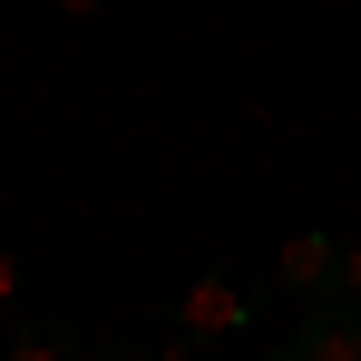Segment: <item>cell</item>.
Wrapping results in <instances>:
<instances>
[{
    "mask_svg": "<svg viewBox=\"0 0 361 361\" xmlns=\"http://www.w3.org/2000/svg\"><path fill=\"white\" fill-rule=\"evenodd\" d=\"M0 361H98V332L68 322V312H20L10 342H0Z\"/></svg>",
    "mask_w": 361,
    "mask_h": 361,
    "instance_id": "obj_4",
    "label": "cell"
},
{
    "mask_svg": "<svg viewBox=\"0 0 361 361\" xmlns=\"http://www.w3.org/2000/svg\"><path fill=\"white\" fill-rule=\"evenodd\" d=\"M157 322H166V332H205V342H244V332L264 322V283H254L244 264H205L195 283H176V293L157 302Z\"/></svg>",
    "mask_w": 361,
    "mask_h": 361,
    "instance_id": "obj_1",
    "label": "cell"
},
{
    "mask_svg": "<svg viewBox=\"0 0 361 361\" xmlns=\"http://www.w3.org/2000/svg\"><path fill=\"white\" fill-rule=\"evenodd\" d=\"M274 361H361V302H302L293 342H274Z\"/></svg>",
    "mask_w": 361,
    "mask_h": 361,
    "instance_id": "obj_3",
    "label": "cell"
},
{
    "mask_svg": "<svg viewBox=\"0 0 361 361\" xmlns=\"http://www.w3.org/2000/svg\"><path fill=\"white\" fill-rule=\"evenodd\" d=\"M274 293H293V302H342V293H352V244H342V235H293L283 264H274Z\"/></svg>",
    "mask_w": 361,
    "mask_h": 361,
    "instance_id": "obj_2",
    "label": "cell"
},
{
    "mask_svg": "<svg viewBox=\"0 0 361 361\" xmlns=\"http://www.w3.org/2000/svg\"><path fill=\"white\" fill-rule=\"evenodd\" d=\"M157 361H225V342H205V332H176V342H157Z\"/></svg>",
    "mask_w": 361,
    "mask_h": 361,
    "instance_id": "obj_6",
    "label": "cell"
},
{
    "mask_svg": "<svg viewBox=\"0 0 361 361\" xmlns=\"http://www.w3.org/2000/svg\"><path fill=\"white\" fill-rule=\"evenodd\" d=\"M352 302H361V244H352Z\"/></svg>",
    "mask_w": 361,
    "mask_h": 361,
    "instance_id": "obj_8",
    "label": "cell"
},
{
    "mask_svg": "<svg viewBox=\"0 0 361 361\" xmlns=\"http://www.w3.org/2000/svg\"><path fill=\"white\" fill-rule=\"evenodd\" d=\"M98 361H157V342H98Z\"/></svg>",
    "mask_w": 361,
    "mask_h": 361,
    "instance_id": "obj_7",
    "label": "cell"
},
{
    "mask_svg": "<svg viewBox=\"0 0 361 361\" xmlns=\"http://www.w3.org/2000/svg\"><path fill=\"white\" fill-rule=\"evenodd\" d=\"M20 312H30V264H20V254H0V332H10Z\"/></svg>",
    "mask_w": 361,
    "mask_h": 361,
    "instance_id": "obj_5",
    "label": "cell"
}]
</instances>
